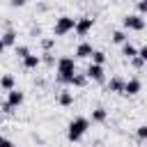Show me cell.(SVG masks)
<instances>
[{
	"instance_id": "6da1fadb",
	"label": "cell",
	"mask_w": 147,
	"mask_h": 147,
	"mask_svg": "<svg viewBox=\"0 0 147 147\" xmlns=\"http://www.w3.org/2000/svg\"><path fill=\"white\" fill-rule=\"evenodd\" d=\"M87 129H90V119H87V117H74V119L69 122V126H67V138H69V142H80V140L85 138Z\"/></svg>"
},
{
	"instance_id": "7a4b0ae2",
	"label": "cell",
	"mask_w": 147,
	"mask_h": 147,
	"mask_svg": "<svg viewBox=\"0 0 147 147\" xmlns=\"http://www.w3.org/2000/svg\"><path fill=\"white\" fill-rule=\"evenodd\" d=\"M55 69H57V80L60 83H71V78L76 74V60L69 57V55H62L55 62Z\"/></svg>"
},
{
	"instance_id": "3957f363",
	"label": "cell",
	"mask_w": 147,
	"mask_h": 147,
	"mask_svg": "<svg viewBox=\"0 0 147 147\" xmlns=\"http://www.w3.org/2000/svg\"><path fill=\"white\" fill-rule=\"evenodd\" d=\"M74 28H76V18H74V16H60V18L55 21V25H53V34H55V37H64V34H69Z\"/></svg>"
},
{
	"instance_id": "277c9868",
	"label": "cell",
	"mask_w": 147,
	"mask_h": 147,
	"mask_svg": "<svg viewBox=\"0 0 147 147\" xmlns=\"http://www.w3.org/2000/svg\"><path fill=\"white\" fill-rule=\"evenodd\" d=\"M122 23H124V28L126 30H133V32H142L145 30V18L140 16V14H126L124 18H122Z\"/></svg>"
},
{
	"instance_id": "5b68a950",
	"label": "cell",
	"mask_w": 147,
	"mask_h": 147,
	"mask_svg": "<svg viewBox=\"0 0 147 147\" xmlns=\"http://www.w3.org/2000/svg\"><path fill=\"white\" fill-rule=\"evenodd\" d=\"M92 28H94V18H92V16H80V18H76L74 32H76L78 37H87V34L92 32Z\"/></svg>"
},
{
	"instance_id": "8992f818",
	"label": "cell",
	"mask_w": 147,
	"mask_h": 147,
	"mask_svg": "<svg viewBox=\"0 0 147 147\" xmlns=\"http://www.w3.org/2000/svg\"><path fill=\"white\" fill-rule=\"evenodd\" d=\"M85 76H87V80H94V83H103V80H106L103 67H101V64H92V62H90V67L85 69Z\"/></svg>"
},
{
	"instance_id": "52a82bcc",
	"label": "cell",
	"mask_w": 147,
	"mask_h": 147,
	"mask_svg": "<svg viewBox=\"0 0 147 147\" xmlns=\"http://www.w3.org/2000/svg\"><path fill=\"white\" fill-rule=\"evenodd\" d=\"M140 90H142V83L138 80V78H129V80H124V96H136V94H140Z\"/></svg>"
},
{
	"instance_id": "ba28073f",
	"label": "cell",
	"mask_w": 147,
	"mask_h": 147,
	"mask_svg": "<svg viewBox=\"0 0 147 147\" xmlns=\"http://www.w3.org/2000/svg\"><path fill=\"white\" fill-rule=\"evenodd\" d=\"M23 101H25V94H23L21 90H16V87H14V90H9V92H7V103H9L11 108H18Z\"/></svg>"
},
{
	"instance_id": "9c48e42d",
	"label": "cell",
	"mask_w": 147,
	"mask_h": 147,
	"mask_svg": "<svg viewBox=\"0 0 147 147\" xmlns=\"http://www.w3.org/2000/svg\"><path fill=\"white\" fill-rule=\"evenodd\" d=\"M92 53H94V48H92V44H87V41H80V44L76 46V57L90 60V57H92Z\"/></svg>"
},
{
	"instance_id": "30bf717a",
	"label": "cell",
	"mask_w": 147,
	"mask_h": 147,
	"mask_svg": "<svg viewBox=\"0 0 147 147\" xmlns=\"http://www.w3.org/2000/svg\"><path fill=\"white\" fill-rule=\"evenodd\" d=\"M106 90H108V92H115V94H122V92H124V78H119V76H113V78L108 80Z\"/></svg>"
},
{
	"instance_id": "8fae6325",
	"label": "cell",
	"mask_w": 147,
	"mask_h": 147,
	"mask_svg": "<svg viewBox=\"0 0 147 147\" xmlns=\"http://www.w3.org/2000/svg\"><path fill=\"white\" fill-rule=\"evenodd\" d=\"M41 64V55H34V53H30L28 57H23V67L28 69V71H32V69H37Z\"/></svg>"
},
{
	"instance_id": "7c38bea8",
	"label": "cell",
	"mask_w": 147,
	"mask_h": 147,
	"mask_svg": "<svg viewBox=\"0 0 147 147\" xmlns=\"http://www.w3.org/2000/svg\"><path fill=\"white\" fill-rule=\"evenodd\" d=\"M14 87H16V78H14L11 74H5V76H0V90L9 92V90H14Z\"/></svg>"
},
{
	"instance_id": "4fadbf2b",
	"label": "cell",
	"mask_w": 147,
	"mask_h": 147,
	"mask_svg": "<svg viewBox=\"0 0 147 147\" xmlns=\"http://www.w3.org/2000/svg\"><path fill=\"white\" fill-rule=\"evenodd\" d=\"M57 103H60L62 108H69V106L74 103V92H69V90H62V92L57 94Z\"/></svg>"
},
{
	"instance_id": "5bb4252c",
	"label": "cell",
	"mask_w": 147,
	"mask_h": 147,
	"mask_svg": "<svg viewBox=\"0 0 147 147\" xmlns=\"http://www.w3.org/2000/svg\"><path fill=\"white\" fill-rule=\"evenodd\" d=\"M106 119H108V110H106V108L99 106V108L92 110V122H94V124H103Z\"/></svg>"
},
{
	"instance_id": "9a60e30c",
	"label": "cell",
	"mask_w": 147,
	"mask_h": 147,
	"mask_svg": "<svg viewBox=\"0 0 147 147\" xmlns=\"http://www.w3.org/2000/svg\"><path fill=\"white\" fill-rule=\"evenodd\" d=\"M0 39H2L5 48H7V46H16V44H18V34H16L14 30H7V32H5V34H2Z\"/></svg>"
},
{
	"instance_id": "2e32d148",
	"label": "cell",
	"mask_w": 147,
	"mask_h": 147,
	"mask_svg": "<svg viewBox=\"0 0 147 147\" xmlns=\"http://www.w3.org/2000/svg\"><path fill=\"white\" fill-rule=\"evenodd\" d=\"M122 55H124L126 60H131V57H136V55H138V48H136L131 41H124V44H122Z\"/></svg>"
},
{
	"instance_id": "e0dca14e",
	"label": "cell",
	"mask_w": 147,
	"mask_h": 147,
	"mask_svg": "<svg viewBox=\"0 0 147 147\" xmlns=\"http://www.w3.org/2000/svg\"><path fill=\"white\" fill-rule=\"evenodd\" d=\"M69 85H74V87H85V85H87V76H85V74H78V71H76Z\"/></svg>"
},
{
	"instance_id": "ac0fdd59",
	"label": "cell",
	"mask_w": 147,
	"mask_h": 147,
	"mask_svg": "<svg viewBox=\"0 0 147 147\" xmlns=\"http://www.w3.org/2000/svg\"><path fill=\"white\" fill-rule=\"evenodd\" d=\"M90 60H92V64H101V67H103V64H106V60H108V57H106V53H103V51H94V53H92V57H90Z\"/></svg>"
},
{
	"instance_id": "d6986e66",
	"label": "cell",
	"mask_w": 147,
	"mask_h": 147,
	"mask_svg": "<svg viewBox=\"0 0 147 147\" xmlns=\"http://www.w3.org/2000/svg\"><path fill=\"white\" fill-rule=\"evenodd\" d=\"M110 39H113V41H115V44H119V46H122V44H124V41H129V37H126V32H124V30H115V32H113V37H110Z\"/></svg>"
},
{
	"instance_id": "ffe728a7",
	"label": "cell",
	"mask_w": 147,
	"mask_h": 147,
	"mask_svg": "<svg viewBox=\"0 0 147 147\" xmlns=\"http://www.w3.org/2000/svg\"><path fill=\"white\" fill-rule=\"evenodd\" d=\"M53 46H55V39H53V37H44V39H41V48H44V53H51Z\"/></svg>"
},
{
	"instance_id": "44dd1931",
	"label": "cell",
	"mask_w": 147,
	"mask_h": 147,
	"mask_svg": "<svg viewBox=\"0 0 147 147\" xmlns=\"http://www.w3.org/2000/svg\"><path fill=\"white\" fill-rule=\"evenodd\" d=\"M14 51H16V55H18L21 60L30 55V48H28V46H23V44H16V46H14Z\"/></svg>"
},
{
	"instance_id": "7402d4cb",
	"label": "cell",
	"mask_w": 147,
	"mask_h": 147,
	"mask_svg": "<svg viewBox=\"0 0 147 147\" xmlns=\"http://www.w3.org/2000/svg\"><path fill=\"white\" fill-rule=\"evenodd\" d=\"M136 136H138L140 140H147V124H140V126L136 129Z\"/></svg>"
},
{
	"instance_id": "603a6c76",
	"label": "cell",
	"mask_w": 147,
	"mask_h": 147,
	"mask_svg": "<svg viewBox=\"0 0 147 147\" xmlns=\"http://www.w3.org/2000/svg\"><path fill=\"white\" fill-rule=\"evenodd\" d=\"M41 62H44V64H48V67H53V64H55L53 53H44V55H41Z\"/></svg>"
},
{
	"instance_id": "cb8c5ba5",
	"label": "cell",
	"mask_w": 147,
	"mask_h": 147,
	"mask_svg": "<svg viewBox=\"0 0 147 147\" xmlns=\"http://www.w3.org/2000/svg\"><path fill=\"white\" fill-rule=\"evenodd\" d=\"M131 64H133L136 69H142V67H145V62H142V60H140L138 55H136V57H131Z\"/></svg>"
},
{
	"instance_id": "d4e9b609",
	"label": "cell",
	"mask_w": 147,
	"mask_h": 147,
	"mask_svg": "<svg viewBox=\"0 0 147 147\" xmlns=\"http://www.w3.org/2000/svg\"><path fill=\"white\" fill-rule=\"evenodd\" d=\"M138 57L147 64V46H142V48H138Z\"/></svg>"
},
{
	"instance_id": "484cf974",
	"label": "cell",
	"mask_w": 147,
	"mask_h": 147,
	"mask_svg": "<svg viewBox=\"0 0 147 147\" xmlns=\"http://www.w3.org/2000/svg\"><path fill=\"white\" fill-rule=\"evenodd\" d=\"M138 11L140 14H147V0H138Z\"/></svg>"
},
{
	"instance_id": "4316f807",
	"label": "cell",
	"mask_w": 147,
	"mask_h": 147,
	"mask_svg": "<svg viewBox=\"0 0 147 147\" xmlns=\"http://www.w3.org/2000/svg\"><path fill=\"white\" fill-rule=\"evenodd\" d=\"M0 147H14V142H11L9 138H5V136H0Z\"/></svg>"
},
{
	"instance_id": "83f0119b",
	"label": "cell",
	"mask_w": 147,
	"mask_h": 147,
	"mask_svg": "<svg viewBox=\"0 0 147 147\" xmlns=\"http://www.w3.org/2000/svg\"><path fill=\"white\" fill-rule=\"evenodd\" d=\"M9 5H11V7H23L25 0H9Z\"/></svg>"
},
{
	"instance_id": "f1b7e54d",
	"label": "cell",
	"mask_w": 147,
	"mask_h": 147,
	"mask_svg": "<svg viewBox=\"0 0 147 147\" xmlns=\"http://www.w3.org/2000/svg\"><path fill=\"white\" fill-rule=\"evenodd\" d=\"M2 113H14V108H11V106L5 101V103H2Z\"/></svg>"
},
{
	"instance_id": "f546056e",
	"label": "cell",
	"mask_w": 147,
	"mask_h": 147,
	"mask_svg": "<svg viewBox=\"0 0 147 147\" xmlns=\"http://www.w3.org/2000/svg\"><path fill=\"white\" fill-rule=\"evenodd\" d=\"M5 53V44H2V39H0V55Z\"/></svg>"
},
{
	"instance_id": "4dcf8cb0",
	"label": "cell",
	"mask_w": 147,
	"mask_h": 147,
	"mask_svg": "<svg viewBox=\"0 0 147 147\" xmlns=\"http://www.w3.org/2000/svg\"><path fill=\"white\" fill-rule=\"evenodd\" d=\"M0 126H2V117H0Z\"/></svg>"
}]
</instances>
